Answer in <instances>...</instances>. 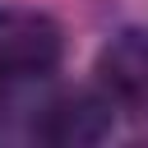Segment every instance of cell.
Masks as SVG:
<instances>
[{
	"label": "cell",
	"instance_id": "obj_1",
	"mask_svg": "<svg viewBox=\"0 0 148 148\" xmlns=\"http://www.w3.org/2000/svg\"><path fill=\"white\" fill-rule=\"evenodd\" d=\"M65 60V32L42 9L0 14V83L5 79H46Z\"/></svg>",
	"mask_w": 148,
	"mask_h": 148
},
{
	"label": "cell",
	"instance_id": "obj_2",
	"mask_svg": "<svg viewBox=\"0 0 148 148\" xmlns=\"http://www.w3.org/2000/svg\"><path fill=\"white\" fill-rule=\"evenodd\" d=\"M116 102L92 83V88H69L56 92L37 116H32V134L51 148H92L116 130Z\"/></svg>",
	"mask_w": 148,
	"mask_h": 148
},
{
	"label": "cell",
	"instance_id": "obj_3",
	"mask_svg": "<svg viewBox=\"0 0 148 148\" xmlns=\"http://www.w3.org/2000/svg\"><path fill=\"white\" fill-rule=\"evenodd\" d=\"M92 74H97V88L116 106H143L148 102V32L120 28L116 37H106L92 60Z\"/></svg>",
	"mask_w": 148,
	"mask_h": 148
}]
</instances>
